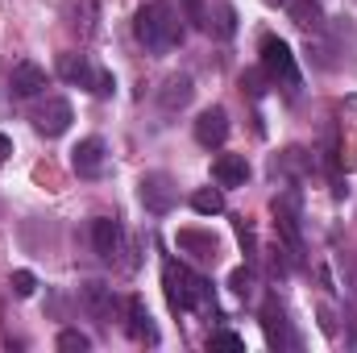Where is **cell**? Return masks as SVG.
Instances as JSON below:
<instances>
[{"instance_id": "1", "label": "cell", "mask_w": 357, "mask_h": 353, "mask_svg": "<svg viewBox=\"0 0 357 353\" xmlns=\"http://www.w3.org/2000/svg\"><path fill=\"white\" fill-rule=\"evenodd\" d=\"M133 33H137V42H142L150 54H171L178 42H183V25H178L171 0H150V4H142L137 17H133Z\"/></svg>"}, {"instance_id": "2", "label": "cell", "mask_w": 357, "mask_h": 353, "mask_svg": "<svg viewBox=\"0 0 357 353\" xmlns=\"http://www.w3.org/2000/svg\"><path fill=\"white\" fill-rule=\"evenodd\" d=\"M59 75H63L67 84H79V88L96 91V96H112V88H116L104 67H91L88 54H75V50L59 54Z\"/></svg>"}, {"instance_id": "3", "label": "cell", "mask_w": 357, "mask_h": 353, "mask_svg": "<svg viewBox=\"0 0 357 353\" xmlns=\"http://www.w3.org/2000/svg\"><path fill=\"white\" fill-rule=\"evenodd\" d=\"M258 54H262V71H266L274 84H278V80H282L287 88H295V84H299V67H295V54H291V46H287L282 38L266 33V38H262V46H258Z\"/></svg>"}, {"instance_id": "4", "label": "cell", "mask_w": 357, "mask_h": 353, "mask_svg": "<svg viewBox=\"0 0 357 353\" xmlns=\"http://www.w3.org/2000/svg\"><path fill=\"white\" fill-rule=\"evenodd\" d=\"M137 195H142L146 212H154V216H167V212L178 204L175 179L162 175V171H150V175H142V183H137Z\"/></svg>"}, {"instance_id": "5", "label": "cell", "mask_w": 357, "mask_h": 353, "mask_svg": "<svg viewBox=\"0 0 357 353\" xmlns=\"http://www.w3.org/2000/svg\"><path fill=\"white\" fill-rule=\"evenodd\" d=\"M71 121H75V112L63 96H46V104H38V112H33V129L42 137H63L71 129Z\"/></svg>"}, {"instance_id": "6", "label": "cell", "mask_w": 357, "mask_h": 353, "mask_svg": "<svg viewBox=\"0 0 357 353\" xmlns=\"http://www.w3.org/2000/svg\"><path fill=\"white\" fill-rule=\"evenodd\" d=\"M63 21L79 42H91L100 33V0H63Z\"/></svg>"}, {"instance_id": "7", "label": "cell", "mask_w": 357, "mask_h": 353, "mask_svg": "<svg viewBox=\"0 0 357 353\" xmlns=\"http://www.w3.org/2000/svg\"><path fill=\"white\" fill-rule=\"evenodd\" d=\"M91 246H96V254H100L104 262H116V258L125 254L121 220H112V216H96V220H91Z\"/></svg>"}, {"instance_id": "8", "label": "cell", "mask_w": 357, "mask_h": 353, "mask_svg": "<svg viewBox=\"0 0 357 353\" xmlns=\"http://www.w3.org/2000/svg\"><path fill=\"white\" fill-rule=\"evenodd\" d=\"M225 137H229V112H225L220 104L204 108V112L195 117V142H199L204 150H216V146H225Z\"/></svg>"}, {"instance_id": "9", "label": "cell", "mask_w": 357, "mask_h": 353, "mask_svg": "<svg viewBox=\"0 0 357 353\" xmlns=\"http://www.w3.org/2000/svg\"><path fill=\"white\" fill-rule=\"evenodd\" d=\"M79 303H84V312H88L91 320H100V324H112L116 320V295L104 283H84L79 287Z\"/></svg>"}, {"instance_id": "10", "label": "cell", "mask_w": 357, "mask_h": 353, "mask_svg": "<svg viewBox=\"0 0 357 353\" xmlns=\"http://www.w3.org/2000/svg\"><path fill=\"white\" fill-rule=\"evenodd\" d=\"M71 171L79 179H100L104 175V142L100 137H84L71 150Z\"/></svg>"}, {"instance_id": "11", "label": "cell", "mask_w": 357, "mask_h": 353, "mask_svg": "<svg viewBox=\"0 0 357 353\" xmlns=\"http://www.w3.org/2000/svg\"><path fill=\"white\" fill-rule=\"evenodd\" d=\"M212 179H216L220 187H245V179H250L245 154H220V158L212 163Z\"/></svg>"}, {"instance_id": "12", "label": "cell", "mask_w": 357, "mask_h": 353, "mask_svg": "<svg viewBox=\"0 0 357 353\" xmlns=\"http://www.w3.org/2000/svg\"><path fill=\"white\" fill-rule=\"evenodd\" d=\"M8 88H13V96H38V91L46 88V71L38 67V63H17L13 67V75H8Z\"/></svg>"}, {"instance_id": "13", "label": "cell", "mask_w": 357, "mask_h": 353, "mask_svg": "<svg viewBox=\"0 0 357 353\" xmlns=\"http://www.w3.org/2000/svg\"><path fill=\"white\" fill-rule=\"evenodd\" d=\"M191 96H195V84H191V75H171L162 91H158V104L167 108V112H183L187 104H191Z\"/></svg>"}, {"instance_id": "14", "label": "cell", "mask_w": 357, "mask_h": 353, "mask_svg": "<svg viewBox=\"0 0 357 353\" xmlns=\"http://www.w3.org/2000/svg\"><path fill=\"white\" fill-rule=\"evenodd\" d=\"M287 13H291V21H295L303 33H320V29H324V8H320V0H287Z\"/></svg>"}, {"instance_id": "15", "label": "cell", "mask_w": 357, "mask_h": 353, "mask_svg": "<svg viewBox=\"0 0 357 353\" xmlns=\"http://www.w3.org/2000/svg\"><path fill=\"white\" fill-rule=\"evenodd\" d=\"M262 324H266V341L274 350H282V345H295L291 341V324H287V312L270 299L266 308H262Z\"/></svg>"}, {"instance_id": "16", "label": "cell", "mask_w": 357, "mask_h": 353, "mask_svg": "<svg viewBox=\"0 0 357 353\" xmlns=\"http://www.w3.org/2000/svg\"><path fill=\"white\" fill-rule=\"evenodd\" d=\"M129 333L137 341H146V345H158V329H154V320H150V312H146V303L137 295L129 299Z\"/></svg>"}, {"instance_id": "17", "label": "cell", "mask_w": 357, "mask_h": 353, "mask_svg": "<svg viewBox=\"0 0 357 353\" xmlns=\"http://www.w3.org/2000/svg\"><path fill=\"white\" fill-rule=\"evenodd\" d=\"M204 25H208L216 38H233V33H237V8H233V4H216Z\"/></svg>"}, {"instance_id": "18", "label": "cell", "mask_w": 357, "mask_h": 353, "mask_svg": "<svg viewBox=\"0 0 357 353\" xmlns=\"http://www.w3.org/2000/svg\"><path fill=\"white\" fill-rule=\"evenodd\" d=\"M167 299L175 312H187L191 299H187V283H183V266H167Z\"/></svg>"}, {"instance_id": "19", "label": "cell", "mask_w": 357, "mask_h": 353, "mask_svg": "<svg viewBox=\"0 0 357 353\" xmlns=\"http://www.w3.org/2000/svg\"><path fill=\"white\" fill-rule=\"evenodd\" d=\"M191 208H195L199 216H216V212H225V191H220V187H199V191L191 195Z\"/></svg>"}, {"instance_id": "20", "label": "cell", "mask_w": 357, "mask_h": 353, "mask_svg": "<svg viewBox=\"0 0 357 353\" xmlns=\"http://www.w3.org/2000/svg\"><path fill=\"white\" fill-rule=\"evenodd\" d=\"M178 246L183 250H199L195 254L199 262H216V237H204V233H191L187 229V233H178Z\"/></svg>"}, {"instance_id": "21", "label": "cell", "mask_w": 357, "mask_h": 353, "mask_svg": "<svg viewBox=\"0 0 357 353\" xmlns=\"http://www.w3.org/2000/svg\"><path fill=\"white\" fill-rule=\"evenodd\" d=\"M307 154L299 150V146H291V150H282L278 158H274V171H287V175H299V171H307Z\"/></svg>"}, {"instance_id": "22", "label": "cell", "mask_w": 357, "mask_h": 353, "mask_svg": "<svg viewBox=\"0 0 357 353\" xmlns=\"http://www.w3.org/2000/svg\"><path fill=\"white\" fill-rule=\"evenodd\" d=\"M59 350L63 353H88L91 337L88 333H79V329H63V333H59Z\"/></svg>"}, {"instance_id": "23", "label": "cell", "mask_w": 357, "mask_h": 353, "mask_svg": "<svg viewBox=\"0 0 357 353\" xmlns=\"http://www.w3.org/2000/svg\"><path fill=\"white\" fill-rule=\"evenodd\" d=\"M208 350L245 353V337H237V333H229V329H220V333H212V337H208Z\"/></svg>"}, {"instance_id": "24", "label": "cell", "mask_w": 357, "mask_h": 353, "mask_svg": "<svg viewBox=\"0 0 357 353\" xmlns=\"http://www.w3.org/2000/svg\"><path fill=\"white\" fill-rule=\"evenodd\" d=\"M38 291V278L29 274V270H13V295H21V299H29Z\"/></svg>"}, {"instance_id": "25", "label": "cell", "mask_w": 357, "mask_h": 353, "mask_svg": "<svg viewBox=\"0 0 357 353\" xmlns=\"http://www.w3.org/2000/svg\"><path fill=\"white\" fill-rule=\"evenodd\" d=\"M229 287H233L237 295H250V291H254V274L241 266V270H233V274H229Z\"/></svg>"}, {"instance_id": "26", "label": "cell", "mask_w": 357, "mask_h": 353, "mask_svg": "<svg viewBox=\"0 0 357 353\" xmlns=\"http://www.w3.org/2000/svg\"><path fill=\"white\" fill-rule=\"evenodd\" d=\"M262 80H270L266 71H250V75H245V80H241V88H250V96H262Z\"/></svg>"}, {"instance_id": "27", "label": "cell", "mask_w": 357, "mask_h": 353, "mask_svg": "<svg viewBox=\"0 0 357 353\" xmlns=\"http://www.w3.org/2000/svg\"><path fill=\"white\" fill-rule=\"evenodd\" d=\"M187 4V17L191 21H204V0H183Z\"/></svg>"}, {"instance_id": "28", "label": "cell", "mask_w": 357, "mask_h": 353, "mask_svg": "<svg viewBox=\"0 0 357 353\" xmlns=\"http://www.w3.org/2000/svg\"><path fill=\"white\" fill-rule=\"evenodd\" d=\"M8 154H13V137H4V133H0V163H4Z\"/></svg>"}, {"instance_id": "29", "label": "cell", "mask_w": 357, "mask_h": 353, "mask_svg": "<svg viewBox=\"0 0 357 353\" xmlns=\"http://www.w3.org/2000/svg\"><path fill=\"white\" fill-rule=\"evenodd\" d=\"M266 4H287V0H266Z\"/></svg>"}]
</instances>
